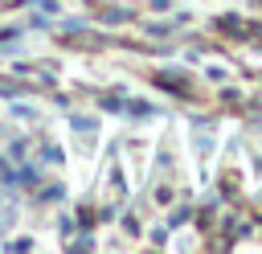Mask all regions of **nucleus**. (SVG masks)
I'll list each match as a JSON object with an SVG mask.
<instances>
[{
  "label": "nucleus",
  "mask_w": 262,
  "mask_h": 254,
  "mask_svg": "<svg viewBox=\"0 0 262 254\" xmlns=\"http://www.w3.org/2000/svg\"><path fill=\"white\" fill-rule=\"evenodd\" d=\"M61 197H66V188H61V184H53V188H45V193H41V201H61Z\"/></svg>",
  "instance_id": "obj_4"
},
{
  "label": "nucleus",
  "mask_w": 262,
  "mask_h": 254,
  "mask_svg": "<svg viewBox=\"0 0 262 254\" xmlns=\"http://www.w3.org/2000/svg\"><path fill=\"white\" fill-rule=\"evenodd\" d=\"M45 160H49V164H61L66 152H61V147H45Z\"/></svg>",
  "instance_id": "obj_6"
},
{
  "label": "nucleus",
  "mask_w": 262,
  "mask_h": 254,
  "mask_svg": "<svg viewBox=\"0 0 262 254\" xmlns=\"http://www.w3.org/2000/svg\"><path fill=\"white\" fill-rule=\"evenodd\" d=\"M205 74H209V82H221V78H225V70H221V66H209Z\"/></svg>",
  "instance_id": "obj_9"
},
{
  "label": "nucleus",
  "mask_w": 262,
  "mask_h": 254,
  "mask_svg": "<svg viewBox=\"0 0 262 254\" xmlns=\"http://www.w3.org/2000/svg\"><path fill=\"white\" fill-rule=\"evenodd\" d=\"M156 82H160V86H164V90H172V94H192V90H188V82H184V78H168V74H160V78H156Z\"/></svg>",
  "instance_id": "obj_1"
},
{
  "label": "nucleus",
  "mask_w": 262,
  "mask_h": 254,
  "mask_svg": "<svg viewBox=\"0 0 262 254\" xmlns=\"http://www.w3.org/2000/svg\"><path fill=\"white\" fill-rule=\"evenodd\" d=\"M12 180H20V184H37V168H33V164H25V168H20Z\"/></svg>",
  "instance_id": "obj_3"
},
{
  "label": "nucleus",
  "mask_w": 262,
  "mask_h": 254,
  "mask_svg": "<svg viewBox=\"0 0 262 254\" xmlns=\"http://www.w3.org/2000/svg\"><path fill=\"white\" fill-rule=\"evenodd\" d=\"M12 115H20V119H37V111H33V107H16V102H12Z\"/></svg>",
  "instance_id": "obj_7"
},
{
  "label": "nucleus",
  "mask_w": 262,
  "mask_h": 254,
  "mask_svg": "<svg viewBox=\"0 0 262 254\" xmlns=\"http://www.w3.org/2000/svg\"><path fill=\"white\" fill-rule=\"evenodd\" d=\"M102 20H106V25H115V20H131V12H127V8H106Z\"/></svg>",
  "instance_id": "obj_2"
},
{
  "label": "nucleus",
  "mask_w": 262,
  "mask_h": 254,
  "mask_svg": "<svg viewBox=\"0 0 262 254\" xmlns=\"http://www.w3.org/2000/svg\"><path fill=\"white\" fill-rule=\"evenodd\" d=\"M29 4H37V8H41V12H49V16H53V12H57V8H61V4H57V0H29Z\"/></svg>",
  "instance_id": "obj_5"
},
{
  "label": "nucleus",
  "mask_w": 262,
  "mask_h": 254,
  "mask_svg": "<svg viewBox=\"0 0 262 254\" xmlns=\"http://www.w3.org/2000/svg\"><path fill=\"white\" fill-rule=\"evenodd\" d=\"M74 127H78V131H94V119H82V115H74Z\"/></svg>",
  "instance_id": "obj_8"
}]
</instances>
